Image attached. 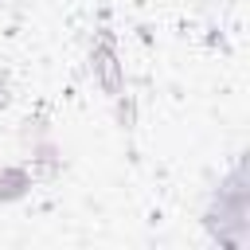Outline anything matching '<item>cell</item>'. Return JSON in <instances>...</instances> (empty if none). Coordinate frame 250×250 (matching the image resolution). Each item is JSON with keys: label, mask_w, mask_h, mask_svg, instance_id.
Here are the masks:
<instances>
[{"label": "cell", "mask_w": 250, "mask_h": 250, "mask_svg": "<svg viewBox=\"0 0 250 250\" xmlns=\"http://www.w3.org/2000/svg\"><path fill=\"white\" fill-rule=\"evenodd\" d=\"M35 188V172L27 164H4L0 168V203H16Z\"/></svg>", "instance_id": "cell-3"}, {"label": "cell", "mask_w": 250, "mask_h": 250, "mask_svg": "<svg viewBox=\"0 0 250 250\" xmlns=\"http://www.w3.org/2000/svg\"><path fill=\"white\" fill-rule=\"evenodd\" d=\"M90 74H94L98 90H102L109 102H117V98L129 94L125 62H121V55H117V35H113L109 27H98L94 39H90Z\"/></svg>", "instance_id": "cell-2"}, {"label": "cell", "mask_w": 250, "mask_h": 250, "mask_svg": "<svg viewBox=\"0 0 250 250\" xmlns=\"http://www.w3.org/2000/svg\"><path fill=\"white\" fill-rule=\"evenodd\" d=\"M203 227L211 230L215 242L223 246H242V234H246V172H242V160L227 172V180L215 188L211 195V207L203 215Z\"/></svg>", "instance_id": "cell-1"}]
</instances>
